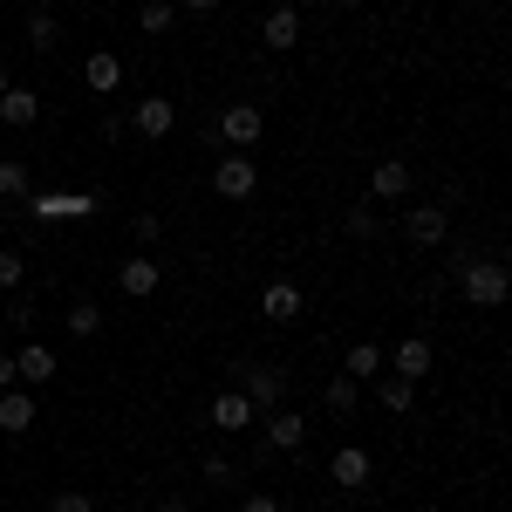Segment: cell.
I'll use <instances>...</instances> for the list:
<instances>
[{
  "mask_svg": "<svg viewBox=\"0 0 512 512\" xmlns=\"http://www.w3.org/2000/svg\"><path fill=\"white\" fill-rule=\"evenodd\" d=\"M465 301L499 308V301H506V267H499V260H472V267H465Z\"/></svg>",
  "mask_w": 512,
  "mask_h": 512,
  "instance_id": "obj_1",
  "label": "cell"
},
{
  "mask_svg": "<svg viewBox=\"0 0 512 512\" xmlns=\"http://www.w3.org/2000/svg\"><path fill=\"white\" fill-rule=\"evenodd\" d=\"M239 396H246L253 410H280V396H287V376L253 362V369H239Z\"/></svg>",
  "mask_w": 512,
  "mask_h": 512,
  "instance_id": "obj_2",
  "label": "cell"
},
{
  "mask_svg": "<svg viewBox=\"0 0 512 512\" xmlns=\"http://www.w3.org/2000/svg\"><path fill=\"white\" fill-rule=\"evenodd\" d=\"M253 185H260V171H253L246 151L219 158V171H212V192H219V198H253Z\"/></svg>",
  "mask_w": 512,
  "mask_h": 512,
  "instance_id": "obj_3",
  "label": "cell"
},
{
  "mask_svg": "<svg viewBox=\"0 0 512 512\" xmlns=\"http://www.w3.org/2000/svg\"><path fill=\"white\" fill-rule=\"evenodd\" d=\"M369 472H376V465H369V451H362V444H342V451H335V465H328V478H335L342 492H362Z\"/></svg>",
  "mask_w": 512,
  "mask_h": 512,
  "instance_id": "obj_4",
  "label": "cell"
},
{
  "mask_svg": "<svg viewBox=\"0 0 512 512\" xmlns=\"http://www.w3.org/2000/svg\"><path fill=\"white\" fill-rule=\"evenodd\" d=\"M253 424H260V410H253L239 390L212 396V431H253Z\"/></svg>",
  "mask_w": 512,
  "mask_h": 512,
  "instance_id": "obj_5",
  "label": "cell"
},
{
  "mask_svg": "<svg viewBox=\"0 0 512 512\" xmlns=\"http://www.w3.org/2000/svg\"><path fill=\"white\" fill-rule=\"evenodd\" d=\"M260 130H267V123H260V110H253V103H233V110L219 117V137H226V144H239V151H246V144H260Z\"/></svg>",
  "mask_w": 512,
  "mask_h": 512,
  "instance_id": "obj_6",
  "label": "cell"
},
{
  "mask_svg": "<svg viewBox=\"0 0 512 512\" xmlns=\"http://www.w3.org/2000/svg\"><path fill=\"white\" fill-rule=\"evenodd\" d=\"M55 369H62V362H55V349H41V342H28V349L14 355V376H21L28 390H41V383H55Z\"/></svg>",
  "mask_w": 512,
  "mask_h": 512,
  "instance_id": "obj_7",
  "label": "cell"
},
{
  "mask_svg": "<svg viewBox=\"0 0 512 512\" xmlns=\"http://www.w3.org/2000/svg\"><path fill=\"white\" fill-rule=\"evenodd\" d=\"M390 369L403 376V383H424V376H431V342H417V335H410V342H396Z\"/></svg>",
  "mask_w": 512,
  "mask_h": 512,
  "instance_id": "obj_8",
  "label": "cell"
},
{
  "mask_svg": "<svg viewBox=\"0 0 512 512\" xmlns=\"http://www.w3.org/2000/svg\"><path fill=\"white\" fill-rule=\"evenodd\" d=\"M130 123H137L144 137H171V123H178V110H171V96H144V103L130 110Z\"/></svg>",
  "mask_w": 512,
  "mask_h": 512,
  "instance_id": "obj_9",
  "label": "cell"
},
{
  "mask_svg": "<svg viewBox=\"0 0 512 512\" xmlns=\"http://www.w3.org/2000/svg\"><path fill=\"white\" fill-rule=\"evenodd\" d=\"M0 431H35V390H0Z\"/></svg>",
  "mask_w": 512,
  "mask_h": 512,
  "instance_id": "obj_10",
  "label": "cell"
},
{
  "mask_svg": "<svg viewBox=\"0 0 512 512\" xmlns=\"http://www.w3.org/2000/svg\"><path fill=\"white\" fill-rule=\"evenodd\" d=\"M403 226H410V239H417V246H437V239L451 233L444 205H410V219H403Z\"/></svg>",
  "mask_w": 512,
  "mask_h": 512,
  "instance_id": "obj_11",
  "label": "cell"
},
{
  "mask_svg": "<svg viewBox=\"0 0 512 512\" xmlns=\"http://www.w3.org/2000/svg\"><path fill=\"white\" fill-rule=\"evenodd\" d=\"M267 437H274L280 451H301V444H308V417H294V410H267Z\"/></svg>",
  "mask_w": 512,
  "mask_h": 512,
  "instance_id": "obj_12",
  "label": "cell"
},
{
  "mask_svg": "<svg viewBox=\"0 0 512 512\" xmlns=\"http://www.w3.org/2000/svg\"><path fill=\"white\" fill-rule=\"evenodd\" d=\"M260 41H267V48H294V41H301V14H294V7H274L267 28H260Z\"/></svg>",
  "mask_w": 512,
  "mask_h": 512,
  "instance_id": "obj_13",
  "label": "cell"
},
{
  "mask_svg": "<svg viewBox=\"0 0 512 512\" xmlns=\"http://www.w3.org/2000/svg\"><path fill=\"white\" fill-rule=\"evenodd\" d=\"M35 117H41L35 89H7V96H0V123H14V130H28Z\"/></svg>",
  "mask_w": 512,
  "mask_h": 512,
  "instance_id": "obj_14",
  "label": "cell"
},
{
  "mask_svg": "<svg viewBox=\"0 0 512 512\" xmlns=\"http://www.w3.org/2000/svg\"><path fill=\"white\" fill-rule=\"evenodd\" d=\"M260 308H267V321H294V315H301V287H287V280H274V287L260 294Z\"/></svg>",
  "mask_w": 512,
  "mask_h": 512,
  "instance_id": "obj_15",
  "label": "cell"
},
{
  "mask_svg": "<svg viewBox=\"0 0 512 512\" xmlns=\"http://www.w3.org/2000/svg\"><path fill=\"white\" fill-rule=\"evenodd\" d=\"M158 260H123V294H137V301H144V294H158Z\"/></svg>",
  "mask_w": 512,
  "mask_h": 512,
  "instance_id": "obj_16",
  "label": "cell"
},
{
  "mask_svg": "<svg viewBox=\"0 0 512 512\" xmlns=\"http://www.w3.org/2000/svg\"><path fill=\"white\" fill-rule=\"evenodd\" d=\"M342 376H355V383L383 376V349H376V342H355V349H349V362H342Z\"/></svg>",
  "mask_w": 512,
  "mask_h": 512,
  "instance_id": "obj_17",
  "label": "cell"
},
{
  "mask_svg": "<svg viewBox=\"0 0 512 512\" xmlns=\"http://www.w3.org/2000/svg\"><path fill=\"white\" fill-rule=\"evenodd\" d=\"M82 76H89L96 96H110V89L123 82V62H117V55H89V69H82Z\"/></svg>",
  "mask_w": 512,
  "mask_h": 512,
  "instance_id": "obj_18",
  "label": "cell"
},
{
  "mask_svg": "<svg viewBox=\"0 0 512 512\" xmlns=\"http://www.w3.org/2000/svg\"><path fill=\"white\" fill-rule=\"evenodd\" d=\"M0 198H35V178L21 158H0Z\"/></svg>",
  "mask_w": 512,
  "mask_h": 512,
  "instance_id": "obj_19",
  "label": "cell"
},
{
  "mask_svg": "<svg viewBox=\"0 0 512 512\" xmlns=\"http://www.w3.org/2000/svg\"><path fill=\"white\" fill-rule=\"evenodd\" d=\"M369 192H376V198H403V192H410V164H376Z\"/></svg>",
  "mask_w": 512,
  "mask_h": 512,
  "instance_id": "obj_20",
  "label": "cell"
},
{
  "mask_svg": "<svg viewBox=\"0 0 512 512\" xmlns=\"http://www.w3.org/2000/svg\"><path fill=\"white\" fill-rule=\"evenodd\" d=\"M28 205H35L41 219H76V212H89L96 198H76V192H69V198H28Z\"/></svg>",
  "mask_w": 512,
  "mask_h": 512,
  "instance_id": "obj_21",
  "label": "cell"
},
{
  "mask_svg": "<svg viewBox=\"0 0 512 512\" xmlns=\"http://www.w3.org/2000/svg\"><path fill=\"white\" fill-rule=\"evenodd\" d=\"M137 21H144V35H164V28L178 21V7H171V0H144V14H137Z\"/></svg>",
  "mask_w": 512,
  "mask_h": 512,
  "instance_id": "obj_22",
  "label": "cell"
},
{
  "mask_svg": "<svg viewBox=\"0 0 512 512\" xmlns=\"http://www.w3.org/2000/svg\"><path fill=\"white\" fill-rule=\"evenodd\" d=\"M355 390H362L355 376H335V383H328V410H335V417H349V410H355Z\"/></svg>",
  "mask_w": 512,
  "mask_h": 512,
  "instance_id": "obj_23",
  "label": "cell"
},
{
  "mask_svg": "<svg viewBox=\"0 0 512 512\" xmlns=\"http://www.w3.org/2000/svg\"><path fill=\"white\" fill-rule=\"evenodd\" d=\"M69 335H82V342H89V335H96V328H103V315H96V308H89V301H82V308H69Z\"/></svg>",
  "mask_w": 512,
  "mask_h": 512,
  "instance_id": "obj_24",
  "label": "cell"
},
{
  "mask_svg": "<svg viewBox=\"0 0 512 512\" xmlns=\"http://www.w3.org/2000/svg\"><path fill=\"white\" fill-rule=\"evenodd\" d=\"M410 396H417V383L390 376V383H383V410H410Z\"/></svg>",
  "mask_w": 512,
  "mask_h": 512,
  "instance_id": "obj_25",
  "label": "cell"
},
{
  "mask_svg": "<svg viewBox=\"0 0 512 512\" xmlns=\"http://www.w3.org/2000/svg\"><path fill=\"white\" fill-rule=\"evenodd\" d=\"M28 41L35 48H55V14H28Z\"/></svg>",
  "mask_w": 512,
  "mask_h": 512,
  "instance_id": "obj_26",
  "label": "cell"
},
{
  "mask_svg": "<svg viewBox=\"0 0 512 512\" xmlns=\"http://www.w3.org/2000/svg\"><path fill=\"white\" fill-rule=\"evenodd\" d=\"M21 274H28V267H21V253H7V246H0V294H7V287H21Z\"/></svg>",
  "mask_w": 512,
  "mask_h": 512,
  "instance_id": "obj_27",
  "label": "cell"
},
{
  "mask_svg": "<svg viewBox=\"0 0 512 512\" xmlns=\"http://www.w3.org/2000/svg\"><path fill=\"white\" fill-rule=\"evenodd\" d=\"M48 512H96V499H89V492H55Z\"/></svg>",
  "mask_w": 512,
  "mask_h": 512,
  "instance_id": "obj_28",
  "label": "cell"
},
{
  "mask_svg": "<svg viewBox=\"0 0 512 512\" xmlns=\"http://www.w3.org/2000/svg\"><path fill=\"white\" fill-rule=\"evenodd\" d=\"M349 233H355V239L376 233V212H369V205H355V212H349Z\"/></svg>",
  "mask_w": 512,
  "mask_h": 512,
  "instance_id": "obj_29",
  "label": "cell"
},
{
  "mask_svg": "<svg viewBox=\"0 0 512 512\" xmlns=\"http://www.w3.org/2000/svg\"><path fill=\"white\" fill-rule=\"evenodd\" d=\"M198 472L212 478V485H226V478H233V465H226V458H219V451H212V458H205V465H198Z\"/></svg>",
  "mask_w": 512,
  "mask_h": 512,
  "instance_id": "obj_30",
  "label": "cell"
},
{
  "mask_svg": "<svg viewBox=\"0 0 512 512\" xmlns=\"http://www.w3.org/2000/svg\"><path fill=\"white\" fill-rule=\"evenodd\" d=\"M239 512H280V499H267V492H253V499H246Z\"/></svg>",
  "mask_w": 512,
  "mask_h": 512,
  "instance_id": "obj_31",
  "label": "cell"
},
{
  "mask_svg": "<svg viewBox=\"0 0 512 512\" xmlns=\"http://www.w3.org/2000/svg\"><path fill=\"white\" fill-rule=\"evenodd\" d=\"M21 376H14V355H0V390H14Z\"/></svg>",
  "mask_w": 512,
  "mask_h": 512,
  "instance_id": "obj_32",
  "label": "cell"
},
{
  "mask_svg": "<svg viewBox=\"0 0 512 512\" xmlns=\"http://www.w3.org/2000/svg\"><path fill=\"white\" fill-rule=\"evenodd\" d=\"M178 7H185V14H212L219 0H178Z\"/></svg>",
  "mask_w": 512,
  "mask_h": 512,
  "instance_id": "obj_33",
  "label": "cell"
},
{
  "mask_svg": "<svg viewBox=\"0 0 512 512\" xmlns=\"http://www.w3.org/2000/svg\"><path fill=\"white\" fill-rule=\"evenodd\" d=\"M158 512H192V506H178V499H171V506H158Z\"/></svg>",
  "mask_w": 512,
  "mask_h": 512,
  "instance_id": "obj_34",
  "label": "cell"
},
{
  "mask_svg": "<svg viewBox=\"0 0 512 512\" xmlns=\"http://www.w3.org/2000/svg\"><path fill=\"white\" fill-rule=\"evenodd\" d=\"M7 89H14V82H7V69H0V96H7Z\"/></svg>",
  "mask_w": 512,
  "mask_h": 512,
  "instance_id": "obj_35",
  "label": "cell"
},
{
  "mask_svg": "<svg viewBox=\"0 0 512 512\" xmlns=\"http://www.w3.org/2000/svg\"><path fill=\"white\" fill-rule=\"evenodd\" d=\"M0 246H7V226H0Z\"/></svg>",
  "mask_w": 512,
  "mask_h": 512,
  "instance_id": "obj_36",
  "label": "cell"
}]
</instances>
